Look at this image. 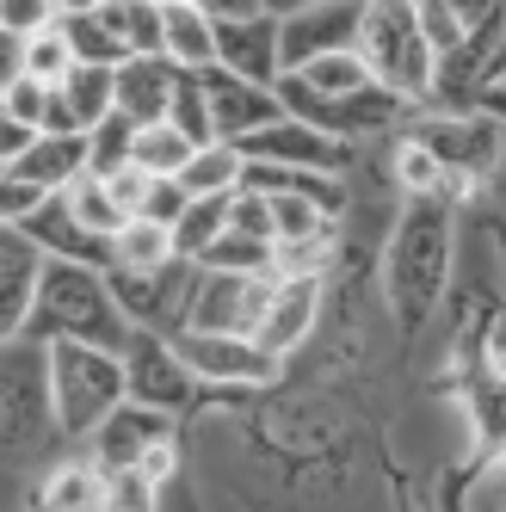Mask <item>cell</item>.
Instances as JSON below:
<instances>
[{
  "label": "cell",
  "mask_w": 506,
  "mask_h": 512,
  "mask_svg": "<svg viewBox=\"0 0 506 512\" xmlns=\"http://www.w3.org/2000/svg\"><path fill=\"white\" fill-rule=\"evenodd\" d=\"M136 130H142V124H136L130 112H112L105 124H93V130H87V142H93V173H99V179L136 161Z\"/></svg>",
  "instance_id": "37"
},
{
  "label": "cell",
  "mask_w": 506,
  "mask_h": 512,
  "mask_svg": "<svg viewBox=\"0 0 506 512\" xmlns=\"http://www.w3.org/2000/svg\"><path fill=\"white\" fill-rule=\"evenodd\" d=\"M179 358L192 364L198 383H241V389H260L278 377V352H266L253 334H198V327H179L173 334Z\"/></svg>",
  "instance_id": "9"
},
{
  "label": "cell",
  "mask_w": 506,
  "mask_h": 512,
  "mask_svg": "<svg viewBox=\"0 0 506 512\" xmlns=\"http://www.w3.org/2000/svg\"><path fill=\"white\" fill-rule=\"evenodd\" d=\"M105 186H112V198L136 216V210H142V198H149V186H155V173L130 161V167H118V173H105Z\"/></svg>",
  "instance_id": "46"
},
{
  "label": "cell",
  "mask_w": 506,
  "mask_h": 512,
  "mask_svg": "<svg viewBox=\"0 0 506 512\" xmlns=\"http://www.w3.org/2000/svg\"><path fill=\"white\" fill-rule=\"evenodd\" d=\"M210 19H253V13H272V0H198Z\"/></svg>",
  "instance_id": "48"
},
{
  "label": "cell",
  "mask_w": 506,
  "mask_h": 512,
  "mask_svg": "<svg viewBox=\"0 0 506 512\" xmlns=\"http://www.w3.org/2000/svg\"><path fill=\"white\" fill-rule=\"evenodd\" d=\"M136 469H142V475H155V482H167V475L179 469V445H173V438H161V445H155L149 457H142Z\"/></svg>",
  "instance_id": "49"
},
{
  "label": "cell",
  "mask_w": 506,
  "mask_h": 512,
  "mask_svg": "<svg viewBox=\"0 0 506 512\" xmlns=\"http://www.w3.org/2000/svg\"><path fill=\"white\" fill-rule=\"evenodd\" d=\"M173 93H179L173 56H130L118 68V112H130L136 124H161L173 112Z\"/></svg>",
  "instance_id": "20"
},
{
  "label": "cell",
  "mask_w": 506,
  "mask_h": 512,
  "mask_svg": "<svg viewBox=\"0 0 506 512\" xmlns=\"http://www.w3.org/2000/svg\"><path fill=\"white\" fill-rule=\"evenodd\" d=\"M216 62L235 68L247 81H284V38H278V13H253V19H216Z\"/></svg>",
  "instance_id": "15"
},
{
  "label": "cell",
  "mask_w": 506,
  "mask_h": 512,
  "mask_svg": "<svg viewBox=\"0 0 506 512\" xmlns=\"http://www.w3.org/2000/svg\"><path fill=\"white\" fill-rule=\"evenodd\" d=\"M451 247H457L451 241V198H408L402 223L389 235V253H383V297L408 334L445 303Z\"/></svg>",
  "instance_id": "1"
},
{
  "label": "cell",
  "mask_w": 506,
  "mask_h": 512,
  "mask_svg": "<svg viewBox=\"0 0 506 512\" xmlns=\"http://www.w3.org/2000/svg\"><path fill=\"white\" fill-rule=\"evenodd\" d=\"M56 192H44V186H31V179H19V173H0V223L7 229H19L31 210H44Z\"/></svg>",
  "instance_id": "40"
},
{
  "label": "cell",
  "mask_w": 506,
  "mask_h": 512,
  "mask_svg": "<svg viewBox=\"0 0 506 512\" xmlns=\"http://www.w3.org/2000/svg\"><path fill=\"white\" fill-rule=\"evenodd\" d=\"M420 19H426V38H432V50H439V56H451L469 38V25L457 19L451 0H420Z\"/></svg>",
  "instance_id": "43"
},
{
  "label": "cell",
  "mask_w": 506,
  "mask_h": 512,
  "mask_svg": "<svg viewBox=\"0 0 506 512\" xmlns=\"http://www.w3.org/2000/svg\"><path fill=\"white\" fill-rule=\"evenodd\" d=\"M31 241H38L50 260H75V266H105L112 272L118 266V247L105 241V235H93L81 216H75V204H68V192H56L44 210H31L25 223H19Z\"/></svg>",
  "instance_id": "17"
},
{
  "label": "cell",
  "mask_w": 506,
  "mask_h": 512,
  "mask_svg": "<svg viewBox=\"0 0 506 512\" xmlns=\"http://www.w3.org/2000/svg\"><path fill=\"white\" fill-rule=\"evenodd\" d=\"M44 25H56V0H0V31L13 44L31 38V31H44Z\"/></svg>",
  "instance_id": "42"
},
{
  "label": "cell",
  "mask_w": 506,
  "mask_h": 512,
  "mask_svg": "<svg viewBox=\"0 0 506 512\" xmlns=\"http://www.w3.org/2000/svg\"><path fill=\"white\" fill-rule=\"evenodd\" d=\"M321 266H328V235H315V241H278L272 278H321Z\"/></svg>",
  "instance_id": "41"
},
{
  "label": "cell",
  "mask_w": 506,
  "mask_h": 512,
  "mask_svg": "<svg viewBox=\"0 0 506 512\" xmlns=\"http://www.w3.org/2000/svg\"><path fill=\"white\" fill-rule=\"evenodd\" d=\"M161 7H198V0H161Z\"/></svg>",
  "instance_id": "55"
},
{
  "label": "cell",
  "mask_w": 506,
  "mask_h": 512,
  "mask_svg": "<svg viewBox=\"0 0 506 512\" xmlns=\"http://www.w3.org/2000/svg\"><path fill=\"white\" fill-rule=\"evenodd\" d=\"M105 0H56V19H81V13H99Z\"/></svg>",
  "instance_id": "52"
},
{
  "label": "cell",
  "mask_w": 506,
  "mask_h": 512,
  "mask_svg": "<svg viewBox=\"0 0 506 512\" xmlns=\"http://www.w3.org/2000/svg\"><path fill=\"white\" fill-rule=\"evenodd\" d=\"M476 112H488V118H500V124H506V87H482Z\"/></svg>",
  "instance_id": "51"
},
{
  "label": "cell",
  "mask_w": 506,
  "mask_h": 512,
  "mask_svg": "<svg viewBox=\"0 0 506 512\" xmlns=\"http://www.w3.org/2000/svg\"><path fill=\"white\" fill-rule=\"evenodd\" d=\"M167 56L179 68H216V19L204 7H167Z\"/></svg>",
  "instance_id": "26"
},
{
  "label": "cell",
  "mask_w": 506,
  "mask_h": 512,
  "mask_svg": "<svg viewBox=\"0 0 506 512\" xmlns=\"http://www.w3.org/2000/svg\"><path fill=\"white\" fill-rule=\"evenodd\" d=\"M186 204H192L186 179H155V186H149V198H142V210H136V216H155V223L179 229V216H186Z\"/></svg>",
  "instance_id": "45"
},
{
  "label": "cell",
  "mask_w": 506,
  "mask_h": 512,
  "mask_svg": "<svg viewBox=\"0 0 506 512\" xmlns=\"http://www.w3.org/2000/svg\"><path fill=\"white\" fill-rule=\"evenodd\" d=\"M272 198V235L278 241H315V235H334V216L321 210L303 192H266Z\"/></svg>",
  "instance_id": "34"
},
{
  "label": "cell",
  "mask_w": 506,
  "mask_h": 512,
  "mask_svg": "<svg viewBox=\"0 0 506 512\" xmlns=\"http://www.w3.org/2000/svg\"><path fill=\"white\" fill-rule=\"evenodd\" d=\"M38 136H44V130H31V124H19V118H0V167L19 161V155H25Z\"/></svg>",
  "instance_id": "47"
},
{
  "label": "cell",
  "mask_w": 506,
  "mask_h": 512,
  "mask_svg": "<svg viewBox=\"0 0 506 512\" xmlns=\"http://www.w3.org/2000/svg\"><path fill=\"white\" fill-rule=\"evenodd\" d=\"M272 290H278L272 272H216V266H198L192 303H186V327H198V334H260Z\"/></svg>",
  "instance_id": "7"
},
{
  "label": "cell",
  "mask_w": 506,
  "mask_h": 512,
  "mask_svg": "<svg viewBox=\"0 0 506 512\" xmlns=\"http://www.w3.org/2000/svg\"><path fill=\"white\" fill-rule=\"evenodd\" d=\"M358 31H365V0H315V7L278 13L284 68H309L315 56L358 50Z\"/></svg>",
  "instance_id": "10"
},
{
  "label": "cell",
  "mask_w": 506,
  "mask_h": 512,
  "mask_svg": "<svg viewBox=\"0 0 506 512\" xmlns=\"http://www.w3.org/2000/svg\"><path fill=\"white\" fill-rule=\"evenodd\" d=\"M105 494H112V475L99 463H68V469L50 475L44 512H105Z\"/></svg>",
  "instance_id": "24"
},
{
  "label": "cell",
  "mask_w": 506,
  "mask_h": 512,
  "mask_svg": "<svg viewBox=\"0 0 506 512\" xmlns=\"http://www.w3.org/2000/svg\"><path fill=\"white\" fill-rule=\"evenodd\" d=\"M358 56L371 62V75L414 99V112L432 99L439 81V50L426 38L420 0H365V31H358Z\"/></svg>",
  "instance_id": "3"
},
{
  "label": "cell",
  "mask_w": 506,
  "mask_h": 512,
  "mask_svg": "<svg viewBox=\"0 0 506 512\" xmlns=\"http://www.w3.org/2000/svg\"><path fill=\"white\" fill-rule=\"evenodd\" d=\"M229 198L235 192H210V198H192L186 204V216H179V229H173V241H179L186 260H204V253L229 235Z\"/></svg>",
  "instance_id": "28"
},
{
  "label": "cell",
  "mask_w": 506,
  "mask_h": 512,
  "mask_svg": "<svg viewBox=\"0 0 506 512\" xmlns=\"http://www.w3.org/2000/svg\"><path fill=\"white\" fill-rule=\"evenodd\" d=\"M494 358H506V315H500V327H494Z\"/></svg>",
  "instance_id": "54"
},
{
  "label": "cell",
  "mask_w": 506,
  "mask_h": 512,
  "mask_svg": "<svg viewBox=\"0 0 506 512\" xmlns=\"http://www.w3.org/2000/svg\"><path fill=\"white\" fill-rule=\"evenodd\" d=\"M408 136L426 142L432 155L445 161V173L469 179V186H482L488 173L506 167V124L488 118V112H414L408 118Z\"/></svg>",
  "instance_id": "6"
},
{
  "label": "cell",
  "mask_w": 506,
  "mask_h": 512,
  "mask_svg": "<svg viewBox=\"0 0 506 512\" xmlns=\"http://www.w3.org/2000/svg\"><path fill=\"white\" fill-rule=\"evenodd\" d=\"M50 389H56V426L68 438H93L118 414V401H130L124 352L87 340H50Z\"/></svg>",
  "instance_id": "4"
},
{
  "label": "cell",
  "mask_w": 506,
  "mask_h": 512,
  "mask_svg": "<svg viewBox=\"0 0 506 512\" xmlns=\"http://www.w3.org/2000/svg\"><path fill=\"white\" fill-rule=\"evenodd\" d=\"M0 173H19V179H31V186H44V192H68L75 179L93 173V142L87 136H50L44 130L19 161H7Z\"/></svg>",
  "instance_id": "19"
},
{
  "label": "cell",
  "mask_w": 506,
  "mask_h": 512,
  "mask_svg": "<svg viewBox=\"0 0 506 512\" xmlns=\"http://www.w3.org/2000/svg\"><path fill=\"white\" fill-rule=\"evenodd\" d=\"M297 7H315V0H272V13H297Z\"/></svg>",
  "instance_id": "53"
},
{
  "label": "cell",
  "mask_w": 506,
  "mask_h": 512,
  "mask_svg": "<svg viewBox=\"0 0 506 512\" xmlns=\"http://www.w3.org/2000/svg\"><path fill=\"white\" fill-rule=\"evenodd\" d=\"M136 334V321L118 297V284L105 266H75V260H50L38 284V309L25 321V340H87L105 352H124Z\"/></svg>",
  "instance_id": "2"
},
{
  "label": "cell",
  "mask_w": 506,
  "mask_h": 512,
  "mask_svg": "<svg viewBox=\"0 0 506 512\" xmlns=\"http://www.w3.org/2000/svg\"><path fill=\"white\" fill-rule=\"evenodd\" d=\"M186 192L192 198H210V192H241L247 186V155L235 149V142H204V149L186 161Z\"/></svg>",
  "instance_id": "23"
},
{
  "label": "cell",
  "mask_w": 506,
  "mask_h": 512,
  "mask_svg": "<svg viewBox=\"0 0 506 512\" xmlns=\"http://www.w3.org/2000/svg\"><path fill=\"white\" fill-rule=\"evenodd\" d=\"M68 204H75V216L93 229V235H105V241H118V229L130 223V210L112 198V186H105L99 173H87V179H75L68 186Z\"/></svg>",
  "instance_id": "33"
},
{
  "label": "cell",
  "mask_w": 506,
  "mask_h": 512,
  "mask_svg": "<svg viewBox=\"0 0 506 512\" xmlns=\"http://www.w3.org/2000/svg\"><path fill=\"white\" fill-rule=\"evenodd\" d=\"M62 31H68V44H75V56L81 62H99V68H124L136 50L118 38L112 25H105L99 13H81V19H62Z\"/></svg>",
  "instance_id": "35"
},
{
  "label": "cell",
  "mask_w": 506,
  "mask_h": 512,
  "mask_svg": "<svg viewBox=\"0 0 506 512\" xmlns=\"http://www.w3.org/2000/svg\"><path fill=\"white\" fill-rule=\"evenodd\" d=\"M315 315H321V278H278L272 303H266V321H260V334H253V340L284 358V352H297L309 340Z\"/></svg>",
  "instance_id": "18"
},
{
  "label": "cell",
  "mask_w": 506,
  "mask_h": 512,
  "mask_svg": "<svg viewBox=\"0 0 506 512\" xmlns=\"http://www.w3.org/2000/svg\"><path fill=\"white\" fill-rule=\"evenodd\" d=\"M124 377H130V401L167 408L173 420L198 401V377H192V364L179 358L173 334H161V327H136V334H130V346H124Z\"/></svg>",
  "instance_id": "8"
},
{
  "label": "cell",
  "mask_w": 506,
  "mask_h": 512,
  "mask_svg": "<svg viewBox=\"0 0 506 512\" xmlns=\"http://www.w3.org/2000/svg\"><path fill=\"white\" fill-rule=\"evenodd\" d=\"M161 438H173V414L149 408V401H118V414L93 432V463L112 475V469H136Z\"/></svg>",
  "instance_id": "16"
},
{
  "label": "cell",
  "mask_w": 506,
  "mask_h": 512,
  "mask_svg": "<svg viewBox=\"0 0 506 512\" xmlns=\"http://www.w3.org/2000/svg\"><path fill=\"white\" fill-rule=\"evenodd\" d=\"M192 155H198V142H192L186 130H179L173 118L142 124V130H136V167H149L155 179H179Z\"/></svg>",
  "instance_id": "27"
},
{
  "label": "cell",
  "mask_w": 506,
  "mask_h": 512,
  "mask_svg": "<svg viewBox=\"0 0 506 512\" xmlns=\"http://www.w3.org/2000/svg\"><path fill=\"white\" fill-rule=\"evenodd\" d=\"M161 482L142 469H112V494H105V512H155Z\"/></svg>",
  "instance_id": "39"
},
{
  "label": "cell",
  "mask_w": 506,
  "mask_h": 512,
  "mask_svg": "<svg viewBox=\"0 0 506 512\" xmlns=\"http://www.w3.org/2000/svg\"><path fill=\"white\" fill-rule=\"evenodd\" d=\"M451 7H457V19H463L469 31H476V25H488V19L506 7V0H451Z\"/></svg>",
  "instance_id": "50"
},
{
  "label": "cell",
  "mask_w": 506,
  "mask_h": 512,
  "mask_svg": "<svg viewBox=\"0 0 506 512\" xmlns=\"http://www.w3.org/2000/svg\"><path fill=\"white\" fill-rule=\"evenodd\" d=\"M469 420H476L482 451H506V358H494L488 371L469 383Z\"/></svg>",
  "instance_id": "25"
},
{
  "label": "cell",
  "mask_w": 506,
  "mask_h": 512,
  "mask_svg": "<svg viewBox=\"0 0 506 512\" xmlns=\"http://www.w3.org/2000/svg\"><path fill=\"white\" fill-rule=\"evenodd\" d=\"M395 186H402L408 198H445V186H451V173H445V161L432 155L426 142L402 136V142H395Z\"/></svg>",
  "instance_id": "30"
},
{
  "label": "cell",
  "mask_w": 506,
  "mask_h": 512,
  "mask_svg": "<svg viewBox=\"0 0 506 512\" xmlns=\"http://www.w3.org/2000/svg\"><path fill=\"white\" fill-rule=\"evenodd\" d=\"M118 266L112 272H155V266H167V260H179V241H173V229L167 223H155V216H130V223L118 229Z\"/></svg>",
  "instance_id": "22"
},
{
  "label": "cell",
  "mask_w": 506,
  "mask_h": 512,
  "mask_svg": "<svg viewBox=\"0 0 506 512\" xmlns=\"http://www.w3.org/2000/svg\"><path fill=\"white\" fill-rule=\"evenodd\" d=\"M13 44V38H7ZM75 44H68V31H62V19L56 25H44V31H31V38H19L13 44V62H7V75H31V81H44V87H62L68 75H75Z\"/></svg>",
  "instance_id": "21"
},
{
  "label": "cell",
  "mask_w": 506,
  "mask_h": 512,
  "mask_svg": "<svg viewBox=\"0 0 506 512\" xmlns=\"http://www.w3.org/2000/svg\"><path fill=\"white\" fill-rule=\"evenodd\" d=\"M167 118L186 130L198 149H204V142H223V136H216V112H210L204 68H179V93H173V112H167Z\"/></svg>",
  "instance_id": "32"
},
{
  "label": "cell",
  "mask_w": 506,
  "mask_h": 512,
  "mask_svg": "<svg viewBox=\"0 0 506 512\" xmlns=\"http://www.w3.org/2000/svg\"><path fill=\"white\" fill-rule=\"evenodd\" d=\"M44 266H50V253L25 229L0 235V340H25V321H31V309H38Z\"/></svg>",
  "instance_id": "14"
},
{
  "label": "cell",
  "mask_w": 506,
  "mask_h": 512,
  "mask_svg": "<svg viewBox=\"0 0 506 512\" xmlns=\"http://www.w3.org/2000/svg\"><path fill=\"white\" fill-rule=\"evenodd\" d=\"M494 87H506V75H500V81H494Z\"/></svg>",
  "instance_id": "56"
},
{
  "label": "cell",
  "mask_w": 506,
  "mask_h": 512,
  "mask_svg": "<svg viewBox=\"0 0 506 512\" xmlns=\"http://www.w3.org/2000/svg\"><path fill=\"white\" fill-rule=\"evenodd\" d=\"M198 266H216V272H272L278 266V241H266V235H241V229H229L223 241H216Z\"/></svg>",
  "instance_id": "36"
},
{
  "label": "cell",
  "mask_w": 506,
  "mask_h": 512,
  "mask_svg": "<svg viewBox=\"0 0 506 512\" xmlns=\"http://www.w3.org/2000/svg\"><path fill=\"white\" fill-rule=\"evenodd\" d=\"M44 105H50V87L31 81V75H7V93H0V118H19L31 130H44Z\"/></svg>",
  "instance_id": "38"
},
{
  "label": "cell",
  "mask_w": 506,
  "mask_h": 512,
  "mask_svg": "<svg viewBox=\"0 0 506 512\" xmlns=\"http://www.w3.org/2000/svg\"><path fill=\"white\" fill-rule=\"evenodd\" d=\"M229 229L278 241V235H272V198H266V192H253V186H241V192L229 198Z\"/></svg>",
  "instance_id": "44"
},
{
  "label": "cell",
  "mask_w": 506,
  "mask_h": 512,
  "mask_svg": "<svg viewBox=\"0 0 506 512\" xmlns=\"http://www.w3.org/2000/svg\"><path fill=\"white\" fill-rule=\"evenodd\" d=\"M192 278H198V260H186V253L167 260V266H155V272H112L130 321L136 327H161V334H179V327H186Z\"/></svg>",
  "instance_id": "12"
},
{
  "label": "cell",
  "mask_w": 506,
  "mask_h": 512,
  "mask_svg": "<svg viewBox=\"0 0 506 512\" xmlns=\"http://www.w3.org/2000/svg\"><path fill=\"white\" fill-rule=\"evenodd\" d=\"M284 75H303L315 93H328V99H340V93H358V87H371L377 75H371V62L358 56V50H334V56H315L309 68H284Z\"/></svg>",
  "instance_id": "31"
},
{
  "label": "cell",
  "mask_w": 506,
  "mask_h": 512,
  "mask_svg": "<svg viewBox=\"0 0 506 512\" xmlns=\"http://www.w3.org/2000/svg\"><path fill=\"white\" fill-rule=\"evenodd\" d=\"M204 87H210V112H216V136L223 142H247V136H260L266 124L284 118L278 87L247 81V75H235V68H223V62L204 68Z\"/></svg>",
  "instance_id": "13"
},
{
  "label": "cell",
  "mask_w": 506,
  "mask_h": 512,
  "mask_svg": "<svg viewBox=\"0 0 506 512\" xmlns=\"http://www.w3.org/2000/svg\"><path fill=\"white\" fill-rule=\"evenodd\" d=\"M56 426V389H50V346L44 340H7L0 358V432L7 457H31Z\"/></svg>",
  "instance_id": "5"
},
{
  "label": "cell",
  "mask_w": 506,
  "mask_h": 512,
  "mask_svg": "<svg viewBox=\"0 0 506 512\" xmlns=\"http://www.w3.org/2000/svg\"><path fill=\"white\" fill-rule=\"evenodd\" d=\"M235 149L247 161H278V167H315V173H346L352 167V142L334 136V130H321L309 118H291L284 112L278 124H266L260 136H247L235 142Z\"/></svg>",
  "instance_id": "11"
},
{
  "label": "cell",
  "mask_w": 506,
  "mask_h": 512,
  "mask_svg": "<svg viewBox=\"0 0 506 512\" xmlns=\"http://www.w3.org/2000/svg\"><path fill=\"white\" fill-rule=\"evenodd\" d=\"M62 93L75 99L81 124L93 130V124H105V118L118 112V68H99V62H75V75L62 81Z\"/></svg>",
  "instance_id": "29"
}]
</instances>
